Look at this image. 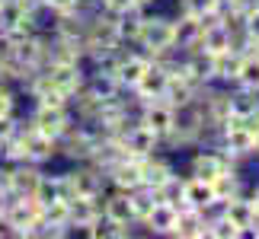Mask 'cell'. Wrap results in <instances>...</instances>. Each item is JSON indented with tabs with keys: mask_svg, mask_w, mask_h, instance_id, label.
Here are the masks:
<instances>
[{
	"mask_svg": "<svg viewBox=\"0 0 259 239\" xmlns=\"http://www.w3.org/2000/svg\"><path fill=\"white\" fill-rule=\"evenodd\" d=\"M4 223L10 226L13 239H32L42 226V204L29 195H10L4 201Z\"/></svg>",
	"mask_w": 259,
	"mask_h": 239,
	"instance_id": "obj_1",
	"label": "cell"
},
{
	"mask_svg": "<svg viewBox=\"0 0 259 239\" xmlns=\"http://www.w3.org/2000/svg\"><path fill=\"white\" fill-rule=\"evenodd\" d=\"M144 54L151 57H170L176 54V38H173V16L166 13H151L147 10L144 16V26H141V35H138V45Z\"/></svg>",
	"mask_w": 259,
	"mask_h": 239,
	"instance_id": "obj_2",
	"label": "cell"
},
{
	"mask_svg": "<svg viewBox=\"0 0 259 239\" xmlns=\"http://www.w3.org/2000/svg\"><path fill=\"white\" fill-rule=\"evenodd\" d=\"M237 163L227 156L218 144H202V147H192L189 153V169L186 175H195V178H205V182H218L221 175H227Z\"/></svg>",
	"mask_w": 259,
	"mask_h": 239,
	"instance_id": "obj_3",
	"label": "cell"
},
{
	"mask_svg": "<svg viewBox=\"0 0 259 239\" xmlns=\"http://www.w3.org/2000/svg\"><path fill=\"white\" fill-rule=\"evenodd\" d=\"M176 57L179 54H170V57H154L151 67L144 71V77L138 80V86L132 89V99L138 105L141 102H154V99H163L166 96V86H170V74L176 67Z\"/></svg>",
	"mask_w": 259,
	"mask_h": 239,
	"instance_id": "obj_4",
	"label": "cell"
},
{
	"mask_svg": "<svg viewBox=\"0 0 259 239\" xmlns=\"http://www.w3.org/2000/svg\"><path fill=\"white\" fill-rule=\"evenodd\" d=\"M218 147L234 159V163H246V159H256V134L253 125L243 122H227L218 128Z\"/></svg>",
	"mask_w": 259,
	"mask_h": 239,
	"instance_id": "obj_5",
	"label": "cell"
},
{
	"mask_svg": "<svg viewBox=\"0 0 259 239\" xmlns=\"http://www.w3.org/2000/svg\"><path fill=\"white\" fill-rule=\"evenodd\" d=\"M16 134H19V144H23V156L29 163L48 166V163H55V159H61V144H58V137L38 131V128H32L29 122H19Z\"/></svg>",
	"mask_w": 259,
	"mask_h": 239,
	"instance_id": "obj_6",
	"label": "cell"
},
{
	"mask_svg": "<svg viewBox=\"0 0 259 239\" xmlns=\"http://www.w3.org/2000/svg\"><path fill=\"white\" fill-rule=\"evenodd\" d=\"M71 188V198H99L109 188L106 172L96 163H67V169H61Z\"/></svg>",
	"mask_w": 259,
	"mask_h": 239,
	"instance_id": "obj_7",
	"label": "cell"
},
{
	"mask_svg": "<svg viewBox=\"0 0 259 239\" xmlns=\"http://www.w3.org/2000/svg\"><path fill=\"white\" fill-rule=\"evenodd\" d=\"M42 7L32 10L26 0H0V35L13 32H45V26L38 23Z\"/></svg>",
	"mask_w": 259,
	"mask_h": 239,
	"instance_id": "obj_8",
	"label": "cell"
},
{
	"mask_svg": "<svg viewBox=\"0 0 259 239\" xmlns=\"http://www.w3.org/2000/svg\"><path fill=\"white\" fill-rule=\"evenodd\" d=\"M115 141H118V147L125 150V156H135V159H147L151 153L163 150L160 137H157L144 122H138V115L115 134Z\"/></svg>",
	"mask_w": 259,
	"mask_h": 239,
	"instance_id": "obj_9",
	"label": "cell"
},
{
	"mask_svg": "<svg viewBox=\"0 0 259 239\" xmlns=\"http://www.w3.org/2000/svg\"><path fill=\"white\" fill-rule=\"evenodd\" d=\"M74 122H77V115H74L71 102L67 105H32L29 108V125L38 128V131H45V134H52V137H58V141L67 134V128Z\"/></svg>",
	"mask_w": 259,
	"mask_h": 239,
	"instance_id": "obj_10",
	"label": "cell"
},
{
	"mask_svg": "<svg viewBox=\"0 0 259 239\" xmlns=\"http://www.w3.org/2000/svg\"><path fill=\"white\" fill-rule=\"evenodd\" d=\"M151 61H154V57L144 54L141 48H122L118 57H115V67H112L118 86H122L125 93H132V89L138 86V80L144 77V71L151 67Z\"/></svg>",
	"mask_w": 259,
	"mask_h": 239,
	"instance_id": "obj_11",
	"label": "cell"
},
{
	"mask_svg": "<svg viewBox=\"0 0 259 239\" xmlns=\"http://www.w3.org/2000/svg\"><path fill=\"white\" fill-rule=\"evenodd\" d=\"M138 122H144L151 131L160 137V144L173 134L176 128V108L163 99H154V102H141L138 105Z\"/></svg>",
	"mask_w": 259,
	"mask_h": 239,
	"instance_id": "obj_12",
	"label": "cell"
},
{
	"mask_svg": "<svg viewBox=\"0 0 259 239\" xmlns=\"http://www.w3.org/2000/svg\"><path fill=\"white\" fill-rule=\"evenodd\" d=\"M45 80L52 83L55 89H61V93L71 99L83 89V80H87V64H61V61H52L42 67Z\"/></svg>",
	"mask_w": 259,
	"mask_h": 239,
	"instance_id": "obj_13",
	"label": "cell"
},
{
	"mask_svg": "<svg viewBox=\"0 0 259 239\" xmlns=\"http://www.w3.org/2000/svg\"><path fill=\"white\" fill-rule=\"evenodd\" d=\"M227 118L231 122H243V125H256L259 122V93L256 89L227 86Z\"/></svg>",
	"mask_w": 259,
	"mask_h": 239,
	"instance_id": "obj_14",
	"label": "cell"
},
{
	"mask_svg": "<svg viewBox=\"0 0 259 239\" xmlns=\"http://www.w3.org/2000/svg\"><path fill=\"white\" fill-rule=\"evenodd\" d=\"M103 220L115 223V226H138L135 220V207H132V192H122V188H106L103 198Z\"/></svg>",
	"mask_w": 259,
	"mask_h": 239,
	"instance_id": "obj_15",
	"label": "cell"
},
{
	"mask_svg": "<svg viewBox=\"0 0 259 239\" xmlns=\"http://www.w3.org/2000/svg\"><path fill=\"white\" fill-rule=\"evenodd\" d=\"M99 198H71V230H67V236H90L93 223L103 217Z\"/></svg>",
	"mask_w": 259,
	"mask_h": 239,
	"instance_id": "obj_16",
	"label": "cell"
},
{
	"mask_svg": "<svg viewBox=\"0 0 259 239\" xmlns=\"http://www.w3.org/2000/svg\"><path fill=\"white\" fill-rule=\"evenodd\" d=\"M186 207H198L208 217L221 211V198H218L214 182H205V178L186 175Z\"/></svg>",
	"mask_w": 259,
	"mask_h": 239,
	"instance_id": "obj_17",
	"label": "cell"
},
{
	"mask_svg": "<svg viewBox=\"0 0 259 239\" xmlns=\"http://www.w3.org/2000/svg\"><path fill=\"white\" fill-rule=\"evenodd\" d=\"M106 178H109V188L135 192V188L144 185V166H141V159H135V156H122V159H118V163L106 172Z\"/></svg>",
	"mask_w": 259,
	"mask_h": 239,
	"instance_id": "obj_18",
	"label": "cell"
},
{
	"mask_svg": "<svg viewBox=\"0 0 259 239\" xmlns=\"http://www.w3.org/2000/svg\"><path fill=\"white\" fill-rule=\"evenodd\" d=\"M221 214L237 226V230H240V239L246 236V230H253L256 220H259L250 195H234V198H227V201H221Z\"/></svg>",
	"mask_w": 259,
	"mask_h": 239,
	"instance_id": "obj_19",
	"label": "cell"
},
{
	"mask_svg": "<svg viewBox=\"0 0 259 239\" xmlns=\"http://www.w3.org/2000/svg\"><path fill=\"white\" fill-rule=\"evenodd\" d=\"M42 172H45V166L29 163V159H23V163H10V195L35 198V188H38Z\"/></svg>",
	"mask_w": 259,
	"mask_h": 239,
	"instance_id": "obj_20",
	"label": "cell"
},
{
	"mask_svg": "<svg viewBox=\"0 0 259 239\" xmlns=\"http://www.w3.org/2000/svg\"><path fill=\"white\" fill-rule=\"evenodd\" d=\"M173 38H176V54L198 51V42H202V19H195L189 13H176L173 16Z\"/></svg>",
	"mask_w": 259,
	"mask_h": 239,
	"instance_id": "obj_21",
	"label": "cell"
},
{
	"mask_svg": "<svg viewBox=\"0 0 259 239\" xmlns=\"http://www.w3.org/2000/svg\"><path fill=\"white\" fill-rule=\"evenodd\" d=\"M176 217H179V207L157 201L154 211L147 214L138 226H144L147 236H170V239H173V233H176Z\"/></svg>",
	"mask_w": 259,
	"mask_h": 239,
	"instance_id": "obj_22",
	"label": "cell"
},
{
	"mask_svg": "<svg viewBox=\"0 0 259 239\" xmlns=\"http://www.w3.org/2000/svg\"><path fill=\"white\" fill-rule=\"evenodd\" d=\"M144 16H147V7L144 4H135L132 10L115 16V32H118V42L125 48H135L138 45V35H141V26H144Z\"/></svg>",
	"mask_w": 259,
	"mask_h": 239,
	"instance_id": "obj_23",
	"label": "cell"
},
{
	"mask_svg": "<svg viewBox=\"0 0 259 239\" xmlns=\"http://www.w3.org/2000/svg\"><path fill=\"white\" fill-rule=\"evenodd\" d=\"M173 239H208V214L198 207H179Z\"/></svg>",
	"mask_w": 259,
	"mask_h": 239,
	"instance_id": "obj_24",
	"label": "cell"
},
{
	"mask_svg": "<svg viewBox=\"0 0 259 239\" xmlns=\"http://www.w3.org/2000/svg\"><path fill=\"white\" fill-rule=\"evenodd\" d=\"M35 201L38 204H55V201H71V188H67V178L64 172H42L38 178V188H35Z\"/></svg>",
	"mask_w": 259,
	"mask_h": 239,
	"instance_id": "obj_25",
	"label": "cell"
},
{
	"mask_svg": "<svg viewBox=\"0 0 259 239\" xmlns=\"http://www.w3.org/2000/svg\"><path fill=\"white\" fill-rule=\"evenodd\" d=\"M179 61V57H176ZM198 93H202V89H198L192 80L189 77H183L173 67V74H170V86H166V96H163V102H170L173 108H186V105H192L195 99H198Z\"/></svg>",
	"mask_w": 259,
	"mask_h": 239,
	"instance_id": "obj_26",
	"label": "cell"
},
{
	"mask_svg": "<svg viewBox=\"0 0 259 239\" xmlns=\"http://www.w3.org/2000/svg\"><path fill=\"white\" fill-rule=\"evenodd\" d=\"M243 54H246L243 48H231V51H224V54H214V83L218 86H234L237 83Z\"/></svg>",
	"mask_w": 259,
	"mask_h": 239,
	"instance_id": "obj_27",
	"label": "cell"
},
{
	"mask_svg": "<svg viewBox=\"0 0 259 239\" xmlns=\"http://www.w3.org/2000/svg\"><path fill=\"white\" fill-rule=\"evenodd\" d=\"M141 166H144V185H147V188H157V185H163L166 178H170V175L176 172L173 159L166 156L163 150H157V153H151L147 159H141Z\"/></svg>",
	"mask_w": 259,
	"mask_h": 239,
	"instance_id": "obj_28",
	"label": "cell"
},
{
	"mask_svg": "<svg viewBox=\"0 0 259 239\" xmlns=\"http://www.w3.org/2000/svg\"><path fill=\"white\" fill-rule=\"evenodd\" d=\"M154 195H157V201H163V204L186 207V175L173 172L163 185H157V188H154Z\"/></svg>",
	"mask_w": 259,
	"mask_h": 239,
	"instance_id": "obj_29",
	"label": "cell"
},
{
	"mask_svg": "<svg viewBox=\"0 0 259 239\" xmlns=\"http://www.w3.org/2000/svg\"><path fill=\"white\" fill-rule=\"evenodd\" d=\"M256 45H259V4H253L240 16V48L243 51H253Z\"/></svg>",
	"mask_w": 259,
	"mask_h": 239,
	"instance_id": "obj_30",
	"label": "cell"
},
{
	"mask_svg": "<svg viewBox=\"0 0 259 239\" xmlns=\"http://www.w3.org/2000/svg\"><path fill=\"white\" fill-rule=\"evenodd\" d=\"M179 13H189L195 19H214L224 13V0H179Z\"/></svg>",
	"mask_w": 259,
	"mask_h": 239,
	"instance_id": "obj_31",
	"label": "cell"
},
{
	"mask_svg": "<svg viewBox=\"0 0 259 239\" xmlns=\"http://www.w3.org/2000/svg\"><path fill=\"white\" fill-rule=\"evenodd\" d=\"M234 86H246V89H256L259 93V54L256 51L243 54V64H240V74H237Z\"/></svg>",
	"mask_w": 259,
	"mask_h": 239,
	"instance_id": "obj_32",
	"label": "cell"
},
{
	"mask_svg": "<svg viewBox=\"0 0 259 239\" xmlns=\"http://www.w3.org/2000/svg\"><path fill=\"white\" fill-rule=\"evenodd\" d=\"M96 4L93 0H45L42 10L48 16H67V13H87V10H93Z\"/></svg>",
	"mask_w": 259,
	"mask_h": 239,
	"instance_id": "obj_33",
	"label": "cell"
},
{
	"mask_svg": "<svg viewBox=\"0 0 259 239\" xmlns=\"http://www.w3.org/2000/svg\"><path fill=\"white\" fill-rule=\"evenodd\" d=\"M154 204H157V195H154V188L141 185V188H135V192H132V207H135V220H138V223H141L144 217L154 211Z\"/></svg>",
	"mask_w": 259,
	"mask_h": 239,
	"instance_id": "obj_34",
	"label": "cell"
},
{
	"mask_svg": "<svg viewBox=\"0 0 259 239\" xmlns=\"http://www.w3.org/2000/svg\"><path fill=\"white\" fill-rule=\"evenodd\" d=\"M208 239H240V230L218 211V214L208 217Z\"/></svg>",
	"mask_w": 259,
	"mask_h": 239,
	"instance_id": "obj_35",
	"label": "cell"
},
{
	"mask_svg": "<svg viewBox=\"0 0 259 239\" xmlns=\"http://www.w3.org/2000/svg\"><path fill=\"white\" fill-rule=\"evenodd\" d=\"M16 112H19V86L0 80V115L16 118Z\"/></svg>",
	"mask_w": 259,
	"mask_h": 239,
	"instance_id": "obj_36",
	"label": "cell"
},
{
	"mask_svg": "<svg viewBox=\"0 0 259 239\" xmlns=\"http://www.w3.org/2000/svg\"><path fill=\"white\" fill-rule=\"evenodd\" d=\"M93 4H96L99 10H106V13L118 16V13H125V10H132L135 4H141V0H93Z\"/></svg>",
	"mask_w": 259,
	"mask_h": 239,
	"instance_id": "obj_37",
	"label": "cell"
},
{
	"mask_svg": "<svg viewBox=\"0 0 259 239\" xmlns=\"http://www.w3.org/2000/svg\"><path fill=\"white\" fill-rule=\"evenodd\" d=\"M10 198V163H0V201Z\"/></svg>",
	"mask_w": 259,
	"mask_h": 239,
	"instance_id": "obj_38",
	"label": "cell"
},
{
	"mask_svg": "<svg viewBox=\"0 0 259 239\" xmlns=\"http://www.w3.org/2000/svg\"><path fill=\"white\" fill-rule=\"evenodd\" d=\"M16 125H19V118H10V115H0V141L4 137H10L16 131Z\"/></svg>",
	"mask_w": 259,
	"mask_h": 239,
	"instance_id": "obj_39",
	"label": "cell"
},
{
	"mask_svg": "<svg viewBox=\"0 0 259 239\" xmlns=\"http://www.w3.org/2000/svg\"><path fill=\"white\" fill-rule=\"evenodd\" d=\"M250 201H253V207H256V214H259V182H250Z\"/></svg>",
	"mask_w": 259,
	"mask_h": 239,
	"instance_id": "obj_40",
	"label": "cell"
},
{
	"mask_svg": "<svg viewBox=\"0 0 259 239\" xmlns=\"http://www.w3.org/2000/svg\"><path fill=\"white\" fill-rule=\"evenodd\" d=\"M253 134H256V159H259V122L253 125Z\"/></svg>",
	"mask_w": 259,
	"mask_h": 239,
	"instance_id": "obj_41",
	"label": "cell"
},
{
	"mask_svg": "<svg viewBox=\"0 0 259 239\" xmlns=\"http://www.w3.org/2000/svg\"><path fill=\"white\" fill-rule=\"evenodd\" d=\"M26 4H29V7H32V10H38V7H42V4H45V0H26Z\"/></svg>",
	"mask_w": 259,
	"mask_h": 239,
	"instance_id": "obj_42",
	"label": "cell"
},
{
	"mask_svg": "<svg viewBox=\"0 0 259 239\" xmlns=\"http://www.w3.org/2000/svg\"><path fill=\"white\" fill-rule=\"evenodd\" d=\"M0 217H4V201H0Z\"/></svg>",
	"mask_w": 259,
	"mask_h": 239,
	"instance_id": "obj_43",
	"label": "cell"
},
{
	"mask_svg": "<svg viewBox=\"0 0 259 239\" xmlns=\"http://www.w3.org/2000/svg\"><path fill=\"white\" fill-rule=\"evenodd\" d=\"M253 51H256V54H259V45H256V48H253Z\"/></svg>",
	"mask_w": 259,
	"mask_h": 239,
	"instance_id": "obj_44",
	"label": "cell"
}]
</instances>
